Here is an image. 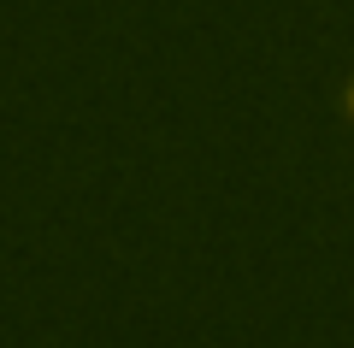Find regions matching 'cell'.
<instances>
[{
    "label": "cell",
    "mask_w": 354,
    "mask_h": 348,
    "mask_svg": "<svg viewBox=\"0 0 354 348\" xmlns=\"http://www.w3.org/2000/svg\"><path fill=\"white\" fill-rule=\"evenodd\" d=\"M342 112H348V125H354V83L342 89Z\"/></svg>",
    "instance_id": "obj_1"
}]
</instances>
